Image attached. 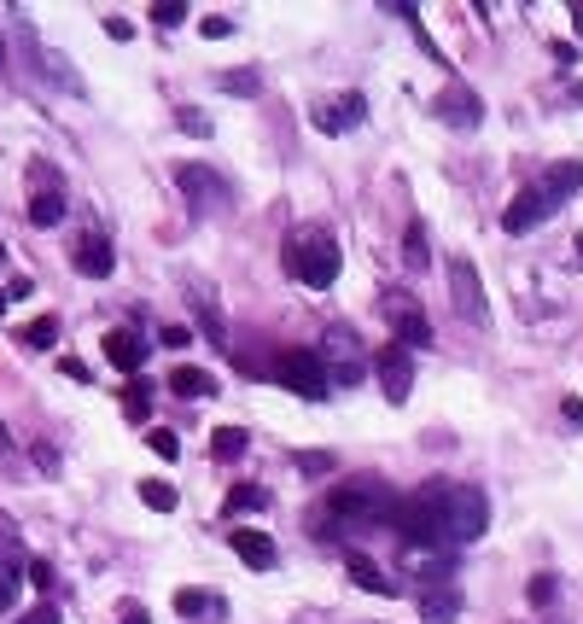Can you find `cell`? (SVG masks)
Listing matches in <instances>:
<instances>
[{"instance_id":"cell-1","label":"cell","mask_w":583,"mask_h":624,"mask_svg":"<svg viewBox=\"0 0 583 624\" xmlns=\"http://www.w3.org/2000/svg\"><path fill=\"white\" fill-rule=\"evenodd\" d=\"M280 263H286V275L304 280V286H333L339 280V245L327 228H292L286 234V251H280Z\"/></svg>"},{"instance_id":"cell-2","label":"cell","mask_w":583,"mask_h":624,"mask_svg":"<svg viewBox=\"0 0 583 624\" xmlns=\"http://www.w3.org/2000/svg\"><path fill=\"white\" fill-rule=\"evenodd\" d=\"M327 502H333L339 520H356V525H397V508H403V496L385 479H339L327 490Z\"/></svg>"},{"instance_id":"cell-3","label":"cell","mask_w":583,"mask_h":624,"mask_svg":"<svg viewBox=\"0 0 583 624\" xmlns=\"http://www.w3.org/2000/svg\"><path fill=\"white\" fill-rule=\"evenodd\" d=\"M275 380L286 385V391L309 397V403H327V397H333L321 356H315V350H304V345H292V350H280V356H275Z\"/></svg>"},{"instance_id":"cell-4","label":"cell","mask_w":583,"mask_h":624,"mask_svg":"<svg viewBox=\"0 0 583 624\" xmlns=\"http://www.w3.org/2000/svg\"><path fill=\"white\" fill-rule=\"evenodd\" d=\"M321 356V368H327V385L344 391V385H356L368 374V356H362V339L350 333V327H327V345L315 350Z\"/></svg>"},{"instance_id":"cell-5","label":"cell","mask_w":583,"mask_h":624,"mask_svg":"<svg viewBox=\"0 0 583 624\" xmlns=\"http://www.w3.org/2000/svg\"><path fill=\"white\" fill-rule=\"evenodd\" d=\"M397 566H403V578H414L420 590H444L449 578H455L449 549H432V543H403L397 537Z\"/></svg>"},{"instance_id":"cell-6","label":"cell","mask_w":583,"mask_h":624,"mask_svg":"<svg viewBox=\"0 0 583 624\" xmlns=\"http://www.w3.org/2000/svg\"><path fill=\"white\" fill-rule=\"evenodd\" d=\"M449 298H455V310L467 315L473 327H484V321H490L484 280H479V269H473V257H467V251H455V257H449Z\"/></svg>"},{"instance_id":"cell-7","label":"cell","mask_w":583,"mask_h":624,"mask_svg":"<svg viewBox=\"0 0 583 624\" xmlns=\"http://www.w3.org/2000/svg\"><path fill=\"white\" fill-rule=\"evenodd\" d=\"M175 187L193 199V210H199V216L228 210V181H222L216 170H205V164H181V170H175Z\"/></svg>"},{"instance_id":"cell-8","label":"cell","mask_w":583,"mask_h":624,"mask_svg":"<svg viewBox=\"0 0 583 624\" xmlns=\"http://www.w3.org/2000/svg\"><path fill=\"white\" fill-rule=\"evenodd\" d=\"M432 111L444 117L449 129H479V123H484V100L467 88V82H449L444 94L432 100Z\"/></svg>"},{"instance_id":"cell-9","label":"cell","mask_w":583,"mask_h":624,"mask_svg":"<svg viewBox=\"0 0 583 624\" xmlns=\"http://www.w3.org/2000/svg\"><path fill=\"white\" fill-rule=\"evenodd\" d=\"M374 374H379V391H385L391 403H403V397H409V385H414L409 350H403V345H385V350L374 356Z\"/></svg>"},{"instance_id":"cell-10","label":"cell","mask_w":583,"mask_h":624,"mask_svg":"<svg viewBox=\"0 0 583 624\" xmlns=\"http://www.w3.org/2000/svg\"><path fill=\"white\" fill-rule=\"evenodd\" d=\"M385 315H391V333H397V345H432V321L420 315L414 298H385Z\"/></svg>"},{"instance_id":"cell-11","label":"cell","mask_w":583,"mask_h":624,"mask_svg":"<svg viewBox=\"0 0 583 624\" xmlns=\"http://www.w3.org/2000/svg\"><path fill=\"white\" fill-rule=\"evenodd\" d=\"M578 187H583V164H578V158H560V164H549L543 187H537V199H543V205H549V216H554V210L566 205Z\"/></svg>"},{"instance_id":"cell-12","label":"cell","mask_w":583,"mask_h":624,"mask_svg":"<svg viewBox=\"0 0 583 624\" xmlns=\"http://www.w3.org/2000/svg\"><path fill=\"white\" fill-rule=\"evenodd\" d=\"M70 263H76V275H88V280H105L111 269H117V257H111V240H105V234H82L76 251H70Z\"/></svg>"},{"instance_id":"cell-13","label":"cell","mask_w":583,"mask_h":624,"mask_svg":"<svg viewBox=\"0 0 583 624\" xmlns=\"http://www.w3.org/2000/svg\"><path fill=\"white\" fill-rule=\"evenodd\" d=\"M344 572L356 578V590L379 595V601H397V595H403V584H397V578H385V572H379L374 560H368V555H356V549L344 555Z\"/></svg>"},{"instance_id":"cell-14","label":"cell","mask_w":583,"mask_h":624,"mask_svg":"<svg viewBox=\"0 0 583 624\" xmlns=\"http://www.w3.org/2000/svg\"><path fill=\"white\" fill-rule=\"evenodd\" d=\"M228 543H234V555H240L251 572H269V566L280 560V549H275L269 531H228Z\"/></svg>"},{"instance_id":"cell-15","label":"cell","mask_w":583,"mask_h":624,"mask_svg":"<svg viewBox=\"0 0 583 624\" xmlns=\"http://www.w3.org/2000/svg\"><path fill=\"white\" fill-rule=\"evenodd\" d=\"M105 362H111V368H123V374H140L146 345H140L135 327H111V333H105Z\"/></svg>"},{"instance_id":"cell-16","label":"cell","mask_w":583,"mask_h":624,"mask_svg":"<svg viewBox=\"0 0 583 624\" xmlns=\"http://www.w3.org/2000/svg\"><path fill=\"white\" fill-rule=\"evenodd\" d=\"M368 117V100L362 94H344V100H333L327 111H315V129H327V135H344V129H356Z\"/></svg>"},{"instance_id":"cell-17","label":"cell","mask_w":583,"mask_h":624,"mask_svg":"<svg viewBox=\"0 0 583 624\" xmlns=\"http://www.w3.org/2000/svg\"><path fill=\"white\" fill-rule=\"evenodd\" d=\"M543 216H549V205L537 199V187H525V193H519L514 205L502 210V228H508V234H531V228H537Z\"/></svg>"},{"instance_id":"cell-18","label":"cell","mask_w":583,"mask_h":624,"mask_svg":"<svg viewBox=\"0 0 583 624\" xmlns=\"http://www.w3.org/2000/svg\"><path fill=\"white\" fill-rule=\"evenodd\" d=\"M420 619L426 624H455L461 619V590L444 584V590H420Z\"/></svg>"},{"instance_id":"cell-19","label":"cell","mask_w":583,"mask_h":624,"mask_svg":"<svg viewBox=\"0 0 583 624\" xmlns=\"http://www.w3.org/2000/svg\"><path fill=\"white\" fill-rule=\"evenodd\" d=\"M228 514H269V485H234L228 490Z\"/></svg>"},{"instance_id":"cell-20","label":"cell","mask_w":583,"mask_h":624,"mask_svg":"<svg viewBox=\"0 0 583 624\" xmlns=\"http://www.w3.org/2000/svg\"><path fill=\"white\" fill-rule=\"evenodd\" d=\"M216 88H222V94H240V100H251V94H263V70H257V65L222 70V76H216Z\"/></svg>"},{"instance_id":"cell-21","label":"cell","mask_w":583,"mask_h":624,"mask_svg":"<svg viewBox=\"0 0 583 624\" xmlns=\"http://www.w3.org/2000/svg\"><path fill=\"white\" fill-rule=\"evenodd\" d=\"M170 391L175 397H210L216 380H210L205 368H170Z\"/></svg>"},{"instance_id":"cell-22","label":"cell","mask_w":583,"mask_h":624,"mask_svg":"<svg viewBox=\"0 0 583 624\" xmlns=\"http://www.w3.org/2000/svg\"><path fill=\"white\" fill-rule=\"evenodd\" d=\"M403 263H409V275H420V269L432 263V251H426V222H420V216H414L409 234H403Z\"/></svg>"},{"instance_id":"cell-23","label":"cell","mask_w":583,"mask_h":624,"mask_svg":"<svg viewBox=\"0 0 583 624\" xmlns=\"http://www.w3.org/2000/svg\"><path fill=\"white\" fill-rule=\"evenodd\" d=\"M30 222H35V228H59V222H65V193H35V199H30Z\"/></svg>"},{"instance_id":"cell-24","label":"cell","mask_w":583,"mask_h":624,"mask_svg":"<svg viewBox=\"0 0 583 624\" xmlns=\"http://www.w3.org/2000/svg\"><path fill=\"white\" fill-rule=\"evenodd\" d=\"M53 339H59V315H35L30 327L18 333V345L24 350H53Z\"/></svg>"},{"instance_id":"cell-25","label":"cell","mask_w":583,"mask_h":624,"mask_svg":"<svg viewBox=\"0 0 583 624\" xmlns=\"http://www.w3.org/2000/svg\"><path fill=\"white\" fill-rule=\"evenodd\" d=\"M245 444H251V438H245L240 426H216V432H210V455H216V461H240Z\"/></svg>"},{"instance_id":"cell-26","label":"cell","mask_w":583,"mask_h":624,"mask_svg":"<svg viewBox=\"0 0 583 624\" xmlns=\"http://www.w3.org/2000/svg\"><path fill=\"white\" fill-rule=\"evenodd\" d=\"M140 502L152 508V514H175V485H164V479H140Z\"/></svg>"},{"instance_id":"cell-27","label":"cell","mask_w":583,"mask_h":624,"mask_svg":"<svg viewBox=\"0 0 583 624\" xmlns=\"http://www.w3.org/2000/svg\"><path fill=\"white\" fill-rule=\"evenodd\" d=\"M175 613H181V619H199V613H222V601L210 590H181L175 595Z\"/></svg>"},{"instance_id":"cell-28","label":"cell","mask_w":583,"mask_h":624,"mask_svg":"<svg viewBox=\"0 0 583 624\" xmlns=\"http://www.w3.org/2000/svg\"><path fill=\"white\" fill-rule=\"evenodd\" d=\"M123 415H129V420L152 415V385H146V380H129V391H123Z\"/></svg>"},{"instance_id":"cell-29","label":"cell","mask_w":583,"mask_h":624,"mask_svg":"<svg viewBox=\"0 0 583 624\" xmlns=\"http://www.w3.org/2000/svg\"><path fill=\"white\" fill-rule=\"evenodd\" d=\"M525 595H531V607H554V601H560V584H554L549 572H537V578L525 584Z\"/></svg>"},{"instance_id":"cell-30","label":"cell","mask_w":583,"mask_h":624,"mask_svg":"<svg viewBox=\"0 0 583 624\" xmlns=\"http://www.w3.org/2000/svg\"><path fill=\"white\" fill-rule=\"evenodd\" d=\"M18 584H24V578H18V560H0V613L18 601Z\"/></svg>"},{"instance_id":"cell-31","label":"cell","mask_w":583,"mask_h":624,"mask_svg":"<svg viewBox=\"0 0 583 624\" xmlns=\"http://www.w3.org/2000/svg\"><path fill=\"white\" fill-rule=\"evenodd\" d=\"M175 123H181L187 135H199V140L210 135V117H205V111H199V105H181V111H175Z\"/></svg>"},{"instance_id":"cell-32","label":"cell","mask_w":583,"mask_h":624,"mask_svg":"<svg viewBox=\"0 0 583 624\" xmlns=\"http://www.w3.org/2000/svg\"><path fill=\"white\" fill-rule=\"evenodd\" d=\"M181 18H187V6H181V0H158V6H152V24H158V30H175Z\"/></svg>"},{"instance_id":"cell-33","label":"cell","mask_w":583,"mask_h":624,"mask_svg":"<svg viewBox=\"0 0 583 624\" xmlns=\"http://www.w3.org/2000/svg\"><path fill=\"white\" fill-rule=\"evenodd\" d=\"M146 444H152V450L164 455V461H175V455H181V438H175V432H164V426H158V432H152Z\"/></svg>"},{"instance_id":"cell-34","label":"cell","mask_w":583,"mask_h":624,"mask_svg":"<svg viewBox=\"0 0 583 624\" xmlns=\"http://www.w3.org/2000/svg\"><path fill=\"white\" fill-rule=\"evenodd\" d=\"M199 35L205 41H228L234 35V18H199Z\"/></svg>"},{"instance_id":"cell-35","label":"cell","mask_w":583,"mask_h":624,"mask_svg":"<svg viewBox=\"0 0 583 624\" xmlns=\"http://www.w3.org/2000/svg\"><path fill=\"white\" fill-rule=\"evenodd\" d=\"M158 345H170V350H181V345H193V333H187V327H181V321H164V327H158Z\"/></svg>"},{"instance_id":"cell-36","label":"cell","mask_w":583,"mask_h":624,"mask_svg":"<svg viewBox=\"0 0 583 624\" xmlns=\"http://www.w3.org/2000/svg\"><path fill=\"white\" fill-rule=\"evenodd\" d=\"M24 572H30V584H35V590H47V584H53V566H47V560H30Z\"/></svg>"},{"instance_id":"cell-37","label":"cell","mask_w":583,"mask_h":624,"mask_svg":"<svg viewBox=\"0 0 583 624\" xmlns=\"http://www.w3.org/2000/svg\"><path fill=\"white\" fill-rule=\"evenodd\" d=\"M304 473H333V455H298Z\"/></svg>"},{"instance_id":"cell-38","label":"cell","mask_w":583,"mask_h":624,"mask_svg":"<svg viewBox=\"0 0 583 624\" xmlns=\"http://www.w3.org/2000/svg\"><path fill=\"white\" fill-rule=\"evenodd\" d=\"M18 624H59V607H30Z\"/></svg>"},{"instance_id":"cell-39","label":"cell","mask_w":583,"mask_h":624,"mask_svg":"<svg viewBox=\"0 0 583 624\" xmlns=\"http://www.w3.org/2000/svg\"><path fill=\"white\" fill-rule=\"evenodd\" d=\"M105 35H111V41H129L135 24H129V18H105Z\"/></svg>"},{"instance_id":"cell-40","label":"cell","mask_w":583,"mask_h":624,"mask_svg":"<svg viewBox=\"0 0 583 624\" xmlns=\"http://www.w3.org/2000/svg\"><path fill=\"white\" fill-rule=\"evenodd\" d=\"M117 624H152V619H146V607H140V601H129V607L117 613Z\"/></svg>"},{"instance_id":"cell-41","label":"cell","mask_w":583,"mask_h":624,"mask_svg":"<svg viewBox=\"0 0 583 624\" xmlns=\"http://www.w3.org/2000/svg\"><path fill=\"white\" fill-rule=\"evenodd\" d=\"M59 374H65V380H88V368H82L76 356H59Z\"/></svg>"},{"instance_id":"cell-42","label":"cell","mask_w":583,"mask_h":624,"mask_svg":"<svg viewBox=\"0 0 583 624\" xmlns=\"http://www.w3.org/2000/svg\"><path fill=\"white\" fill-rule=\"evenodd\" d=\"M566 420H572V426H583V403H578V397H566Z\"/></svg>"},{"instance_id":"cell-43","label":"cell","mask_w":583,"mask_h":624,"mask_svg":"<svg viewBox=\"0 0 583 624\" xmlns=\"http://www.w3.org/2000/svg\"><path fill=\"white\" fill-rule=\"evenodd\" d=\"M572 30L583 35V0H572Z\"/></svg>"},{"instance_id":"cell-44","label":"cell","mask_w":583,"mask_h":624,"mask_svg":"<svg viewBox=\"0 0 583 624\" xmlns=\"http://www.w3.org/2000/svg\"><path fill=\"white\" fill-rule=\"evenodd\" d=\"M0 455H12V432L6 426H0Z\"/></svg>"},{"instance_id":"cell-45","label":"cell","mask_w":583,"mask_h":624,"mask_svg":"<svg viewBox=\"0 0 583 624\" xmlns=\"http://www.w3.org/2000/svg\"><path fill=\"white\" fill-rule=\"evenodd\" d=\"M0 263H6V245H0Z\"/></svg>"}]
</instances>
